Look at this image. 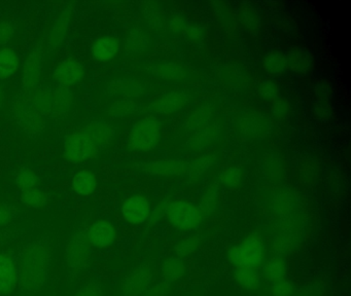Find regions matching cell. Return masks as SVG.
<instances>
[{"label": "cell", "instance_id": "obj_1", "mask_svg": "<svg viewBox=\"0 0 351 296\" xmlns=\"http://www.w3.org/2000/svg\"><path fill=\"white\" fill-rule=\"evenodd\" d=\"M53 251L50 243L36 240L23 247L17 260V288L20 296H36L50 275Z\"/></svg>", "mask_w": 351, "mask_h": 296}, {"label": "cell", "instance_id": "obj_2", "mask_svg": "<svg viewBox=\"0 0 351 296\" xmlns=\"http://www.w3.org/2000/svg\"><path fill=\"white\" fill-rule=\"evenodd\" d=\"M264 243L262 238L250 234L239 245L232 247L229 250V261L237 267L256 269L264 260Z\"/></svg>", "mask_w": 351, "mask_h": 296}, {"label": "cell", "instance_id": "obj_3", "mask_svg": "<svg viewBox=\"0 0 351 296\" xmlns=\"http://www.w3.org/2000/svg\"><path fill=\"white\" fill-rule=\"evenodd\" d=\"M92 252L86 230L75 232L65 248V264L69 273L77 275L86 271L91 264Z\"/></svg>", "mask_w": 351, "mask_h": 296}, {"label": "cell", "instance_id": "obj_4", "mask_svg": "<svg viewBox=\"0 0 351 296\" xmlns=\"http://www.w3.org/2000/svg\"><path fill=\"white\" fill-rule=\"evenodd\" d=\"M161 137V123L155 116H147L137 121L129 135V147L135 151L147 152L155 149Z\"/></svg>", "mask_w": 351, "mask_h": 296}, {"label": "cell", "instance_id": "obj_5", "mask_svg": "<svg viewBox=\"0 0 351 296\" xmlns=\"http://www.w3.org/2000/svg\"><path fill=\"white\" fill-rule=\"evenodd\" d=\"M100 149L83 129L73 131L64 144V156L71 162H82L95 158Z\"/></svg>", "mask_w": 351, "mask_h": 296}, {"label": "cell", "instance_id": "obj_6", "mask_svg": "<svg viewBox=\"0 0 351 296\" xmlns=\"http://www.w3.org/2000/svg\"><path fill=\"white\" fill-rule=\"evenodd\" d=\"M14 116L23 131L29 135H38L46 127V117L36 110L25 92L14 105Z\"/></svg>", "mask_w": 351, "mask_h": 296}, {"label": "cell", "instance_id": "obj_7", "mask_svg": "<svg viewBox=\"0 0 351 296\" xmlns=\"http://www.w3.org/2000/svg\"><path fill=\"white\" fill-rule=\"evenodd\" d=\"M168 221L178 230H196L200 226L202 215L198 208L189 201H172L166 210Z\"/></svg>", "mask_w": 351, "mask_h": 296}, {"label": "cell", "instance_id": "obj_8", "mask_svg": "<svg viewBox=\"0 0 351 296\" xmlns=\"http://www.w3.org/2000/svg\"><path fill=\"white\" fill-rule=\"evenodd\" d=\"M121 214L125 221L133 225L145 223L151 216V204L143 195H135L125 199L121 207Z\"/></svg>", "mask_w": 351, "mask_h": 296}, {"label": "cell", "instance_id": "obj_9", "mask_svg": "<svg viewBox=\"0 0 351 296\" xmlns=\"http://www.w3.org/2000/svg\"><path fill=\"white\" fill-rule=\"evenodd\" d=\"M153 273L149 267H136L123 280L121 285V296H141L149 287Z\"/></svg>", "mask_w": 351, "mask_h": 296}, {"label": "cell", "instance_id": "obj_10", "mask_svg": "<svg viewBox=\"0 0 351 296\" xmlns=\"http://www.w3.org/2000/svg\"><path fill=\"white\" fill-rule=\"evenodd\" d=\"M86 236L92 248L104 249L114 244L117 240V230L108 220L99 219L88 227Z\"/></svg>", "mask_w": 351, "mask_h": 296}, {"label": "cell", "instance_id": "obj_11", "mask_svg": "<svg viewBox=\"0 0 351 296\" xmlns=\"http://www.w3.org/2000/svg\"><path fill=\"white\" fill-rule=\"evenodd\" d=\"M54 79L59 86L71 88L80 84L85 77V69L82 64L73 58L63 60L54 70Z\"/></svg>", "mask_w": 351, "mask_h": 296}, {"label": "cell", "instance_id": "obj_12", "mask_svg": "<svg viewBox=\"0 0 351 296\" xmlns=\"http://www.w3.org/2000/svg\"><path fill=\"white\" fill-rule=\"evenodd\" d=\"M17 288V267L11 255L0 253V296H10Z\"/></svg>", "mask_w": 351, "mask_h": 296}, {"label": "cell", "instance_id": "obj_13", "mask_svg": "<svg viewBox=\"0 0 351 296\" xmlns=\"http://www.w3.org/2000/svg\"><path fill=\"white\" fill-rule=\"evenodd\" d=\"M238 127L242 135L248 138H263L271 131L270 121L258 113H250L242 116Z\"/></svg>", "mask_w": 351, "mask_h": 296}, {"label": "cell", "instance_id": "obj_14", "mask_svg": "<svg viewBox=\"0 0 351 296\" xmlns=\"http://www.w3.org/2000/svg\"><path fill=\"white\" fill-rule=\"evenodd\" d=\"M82 129L91 138L92 141L100 150L108 146L114 139V129L108 121L104 119H96L84 125Z\"/></svg>", "mask_w": 351, "mask_h": 296}, {"label": "cell", "instance_id": "obj_15", "mask_svg": "<svg viewBox=\"0 0 351 296\" xmlns=\"http://www.w3.org/2000/svg\"><path fill=\"white\" fill-rule=\"evenodd\" d=\"M108 95L121 99L138 98L145 92V88L139 80L133 78H118L108 86Z\"/></svg>", "mask_w": 351, "mask_h": 296}, {"label": "cell", "instance_id": "obj_16", "mask_svg": "<svg viewBox=\"0 0 351 296\" xmlns=\"http://www.w3.org/2000/svg\"><path fill=\"white\" fill-rule=\"evenodd\" d=\"M189 162L180 160H162L145 164V171L157 176H180L188 172Z\"/></svg>", "mask_w": 351, "mask_h": 296}, {"label": "cell", "instance_id": "obj_17", "mask_svg": "<svg viewBox=\"0 0 351 296\" xmlns=\"http://www.w3.org/2000/svg\"><path fill=\"white\" fill-rule=\"evenodd\" d=\"M43 73L42 56L38 51H34L28 56L24 65L22 86L24 92L34 90L40 82Z\"/></svg>", "mask_w": 351, "mask_h": 296}, {"label": "cell", "instance_id": "obj_18", "mask_svg": "<svg viewBox=\"0 0 351 296\" xmlns=\"http://www.w3.org/2000/svg\"><path fill=\"white\" fill-rule=\"evenodd\" d=\"M189 97L182 92H172L157 99L149 105V110L161 114H171L180 110L188 103Z\"/></svg>", "mask_w": 351, "mask_h": 296}, {"label": "cell", "instance_id": "obj_19", "mask_svg": "<svg viewBox=\"0 0 351 296\" xmlns=\"http://www.w3.org/2000/svg\"><path fill=\"white\" fill-rule=\"evenodd\" d=\"M73 100H75V96L71 88L60 86L53 88L50 116L59 119L66 115L73 106Z\"/></svg>", "mask_w": 351, "mask_h": 296}, {"label": "cell", "instance_id": "obj_20", "mask_svg": "<svg viewBox=\"0 0 351 296\" xmlns=\"http://www.w3.org/2000/svg\"><path fill=\"white\" fill-rule=\"evenodd\" d=\"M71 18H73V10L71 8L65 10L60 14V16L57 18L56 22L54 23L52 29H51L50 34H49V51H55V49H58L62 45L67 33H69Z\"/></svg>", "mask_w": 351, "mask_h": 296}, {"label": "cell", "instance_id": "obj_21", "mask_svg": "<svg viewBox=\"0 0 351 296\" xmlns=\"http://www.w3.org/2000/svg\"><path fill=\"white\" fill-rule=\"evenodd\" d=\"M120 42L114 36H102L94 41L91 47V57L95 61H110L118 53Z\"/></svg>", "mask_w": 351, "mask_h": 296}, {"label": "cell", "instance_id": "obj_22", "mask_svg": "<svg viewBox=\"0 0 351 296\" xmlns=\"http://www.w3.org/2000/svg\"><path fill=\"white\" fill-rule=\"evenodd\" d=\"M73 190L81 197H88L95 193L97 188V179L95 174L89 170H81L71 180Z\"/></svg>", "mask_w": 351, "mask_h": 296}, {"label": "cell", "instance_id": "obj_23", "mask_svg": "<svg viewBox=\"0 0 351 296\" xmlns=\"http://www.w3.org/2000/svg\"><path fill=\"white\" fill-rule=\"evenodd\" d=\"M19 67V57L12 47L0 49V80L9 79Z\"/></svg>", "mask_w": 351, "mask_h": 296}, {"label": "cell", "instance_id": "obj_24", "mask_svg": "<svg viewBox=\"0 0 351 296\" xmlns=\"http://www.w3.org/2000/svg\"><path fill=\"white\" fill-rule=\"evenodd\" d=\"M186 267L184 260L180 257H170L167 260L164 261L162 265V277L167 283L180 281L184 273Z\"/></svg>", "mask_w": 351, "mask_h": 296}, {"label": "cell", "instance_id": "obj_25", "mask_svg": "<svg viewBox=\"0 0 351 296\" xmlns=\"http://www.w3.org/2000/svg\"><path fill=\"white\" fill-rule=\"evenodd\" d=\"M285 57H287V67L289 66L291 69L295 72L304 73L311 67V55L306 49H293Z\"/></svg>", "mask_w": 351, "mask_h": 296}, {"label": "cell", "instance_id": "obj_26", "mask_svg": "<svg viewBox=\"0 0 351 296\" xmlns=\"http://www.w3.org/2000/svg\"><path fill=\"white\" fill-rule=\"evenodd\" d=\"M219 134V127L217 125H207L199 130L189 141L188 145L192 149H201L210 144L217 139Z\"/></svg>", "mask_w": 351, "mask_h": 296}, {"label": "cell", "instance_id": "obj_27", "mask_svg": "<svg viewBox=\"0 0 351 296\" xmlns=\"http://www.w3.org/2000/svg\"><path fill=\"white\" fill-rule=\"evenodd\" d=\"M221 75L223 82L232 88L239 90V88H245L247 86V74L236 66H228V67L223 68L221 70Z\"/></svg>", "mask_w": 351, "mask_h": 296}, {"label": "cell", "instance_id": "obj_28", "mask_svg": "<svg viewBox=\"0 0 351 296\" xmlns=\"http://www.w3.org/2000/svg\"><path fill=\"white\" fill-rule=\"evenodd\" d=\"M211 115H213V109L209 106H202L190 114V116L186 119L184 127L188 131L198 132L199 130L206 127Z\"/></svg>", "mask_w": 351, "mask_h": 296}, {"label": "cell", "instance_id": "obj_29", "mask_svg": "<svg viewBox=\"0 0 351 296\" xmlns=\"http://www.w3.org/2000/svg\"><path fill=\"white\" fill-rule=\"evenodd\" d=\"M235 280L242 288L246 290H256L261 285L260 275L256 269L239 267L236 269Z\"/></svg>", "mask_w": 351, "mask_h": 296}, {"label": "cell", "instance_id": "obj_30", "mask_svg": "<svg viewBox=\"0 0 351 296\" xmlns=\"http://www.w3.org/2000/svg\"><path fill=\"white\" fill-rule=\"evenodd\" d=\"M153 72L155 75L164 79H182L186 77V72L182 66L170 62H163L154 66Z\"/></svg>", "mask_w": 351, "mask_h": 296}, {"label": "cell", "instance_id": "obj_31", "mask_svg": "<svg viewBox=\"0 0 351 296\" xmlns=\"http://www.w3.org/2000/svg\"><path fill=\"white\" fill-rule=\"evenodd\" d=\"M263 273H264L265 278L272 283L285 279V275H287L285 261L281 257L271 258L265 264Z\"/></svg>", "mask_w": 351, "mask_h": 296}, {"label": "cell", "instance_id": "obj_32", "mask_svg": "<svg viewBox=\"0 0 351 296\" xmlns=\"http://www.w3.org/2000/svg\"><path fill=\"white\" fill-rule=\"evenodd\" d=\"M263 67L268 73L273 74V75H280L287 70V57L280 51L269 53L263 62Z\"/></svg>", "mask_w": 351, "mask_h": 296}, {"label": "cell", "instance_id": "obj_33", "mask_svg": "<svg viewBox=\"0 0 351 296\" xmlns=\"http://www.w3.org/2000/svg\"><path fill=\"white\" fill-rule=\"evenodd\" d=\"M20 199L24 205L28 206V207L40 209L48 204L49 195L42 189L36 187V188L21 191Z\"/></svg>", "mask_w": 351, "mask_h": 296}, {"label": "cell", "instance_id": "obj_34", "mask_svg": "<svg viewBox=\"0 0 351 296\" xmlns=\"http://www.w3.org/2000/svg\"><path fill=\"white\" fill-rule=\"evenodd\" d=\"M137 108L138 106L134 101L130 99H119L110 105V108L108 109V113L110 117L117 119V117L127 116L136 111Z\"/></svg>", "mask_w": 351, "mask_h": 296}, {"label": "cell", "instance_id": "obj_35", "mask_svg": "<svg viewBox=\"0 0 351 296\" xmlns=\"http://www.w3.org/2000/svg\"><path fill=\"white\" fill-rule=\"evenodd\" d=\"M16 185L21 191L36 188L40 183L38 175L29 168H22L16 176Z\"/></svg>", "mask_w": 351, "mask_h": 296}, {"label": "cell", "instance_id": "obj_36", "mask_svg": "<svg viewBox=\"0 0 351 296\" xmlns=\"http://www.w3.org/2000/svg\"><path fill=\"white\" fill-rule=\"evenodd\" d=\"M215 162V156H204L197 160H193L191 164H189L188 172L191 178H198L201 175L204 174Z\"/></svg>", "mask_w": 351, "mask_h": 296}, {"label": "cell", "instance_id": "obj_37", "mask_svg": "<svg viewBox=\"0 0 351 296\" xmlns=\"http://www.w3.org/2000/svg\"><path fill=\"white\" fill-rule=\"evenodd\" d=\"M149 40L141 31L133 30L129 34L126 41V49L128 53H141L147 47Z\"/></svg>", "mask_w": 351, "mask_h": 296}, {"label": "cell", "instance_id": "obj_38", "mask_svg": "<svg viewBox=\"0 0 351 296\" xmlns=\"http://www.w3.org/2000/svg\"><path fill=\"white\" fill-rule=\"evenodd\" d=\"M201 243V236L198 234L195 236H189V238H184L176 244V252L178 256L186 257L194 253L198 249L199 245Z\"/></svg>", "mask_w": 351, "mask_h": 296}, {"label": "cell", "instance_id": "obj_39", "mask_svg": "<svg viewBox=\"0 0 351 296\" xmlns=\"http://www.w3.org/2000/svg\"><path fill=\"white\" fill-rule=\"evenodd\" d=\"M241 171L238 168H235V166L226 169L219 175V180H221V184L231 189L237 188L238 185L241 182Z\"/></svg>", "mask_w": 351, "mask_h": 296}, {"label": "cell", "instance_id": "obj_40", "mask_svg": "<svg viewBox=\"0 0 351 296\" xmlns=\"http://www.w3.org/2000/svg\"><path fill=\"white\" fill-rule=\"evenodd\" d=\"M258 92L264 100L270 101L278 98L280 88L276 82L271 79H266L260 84Z\"/></svg>", "mask_w": 351, "mask_h": 296}, {"label": "cell", "instance_id": "obj_41", "mask_svg": "<svg viewBox=\"0 0 351 296\" xmlns=\"http://www.w3.org/2000/svg\"><path fill=\"white\" fill-rule=\"evenodd\" d=\"M73 296H104V290L99 282L90 281L80 287Z\"/></svg>", "mask_w": 351, "mask_h": 296}, {"label": "cell", "instance_id": "obj_42", "mask_svg": "<svg viewBox=\"0 0 351 296\" xmlns=\"http://www.w3.org/2000/svg\"><path fill=\"white\" fill-rule=\"evenodd\" d=\"M271 293L273 296H293V286L291 285V282L285 279L279 280L272 284Z\"/></svg>", "mask_w": 351, "mask_h": 296}, {"label": "cell", "instance_id": "obj_43", "mask_svg": "<svg viewBox=\"0 0 351 296\" xmlns=\"http://www.w3.org/2000/svg\"><path fill=\"white\" fill-rule=\"evenodd\" d=\"M14 32V25L12 24L9 21H1L0 22V47L8 45L13 38Z\"/></svg>", "mask_w": 351, "mask_h": 296}, {"label": "cell", "instance_id": "obj_44", "mask_svg": "<svg viewBox=\"0 0 351 296\" xmlns=\"http://www.w3.org/2000/svg\"><path fill=\"white\" fill-rule=\"evenodd\" d=\"M215 197H217V193L213 190H209L207 195L203 197L202 201H201L200 210H199L201 215H203V213L208 215L213 211L215 208Z\"/></svg>", "mask_w": 351, "mask_h": 296}, {"label": "cell", "instance_id": "obj_45", "mask_svg": "<svg viewBox=\"0 0 351 296\" xmlns=\"http://www.w3.org/2000/svg\"><path fill=\"white\" fill-rule=\"evenodd\" d=\"M289 110H291V106L285 99H276V101L273 103L272 108H271L273 114L279 117V119L287 116Z\"/></svg>", "mask_w": 351, "mask_h": 296}, {"label": "cell", "instance_id": "obj_46", "mask_svg": "<svg viewBox=\"0 0 351 296\" xmlns=\"http://www.w3.org/2000/svg\"><path fill=\"white\" fill-rule=\"evenodd\" d=\"M14 208L11 205L0 203V228L9 225L13 220Z\"/></svg>", "mask_w": 351, "mask_h": 296}, {"label": "cell", "instance_id": "obj_47", "mask_svg": "<svg viewBox=\"0 0 351 296\" xmlns=\"http://www.w3.org/2000/svg\"><path fill=\"white\" fill-rule=\"evenodd\" d=\"M169 284L167 282H162V283L156 284L154 287L147 288L141 296H164L167 292Z\"/></svg>", "mask_w": 351, "mask_h": 296}, {"label": "cell", "instance_id": "obj_48", "mask_svg": "<svg viewBox=\"0 0 351 296\" xmlns=\"http://www.w3.org/2000/svg\"><path fill=\"white\" fill-rule=\"evenodd\" d=\"M170 201H163L157 206L155 211L153 212V214H151L149 216V220L151 223H155L160 217H161L163 214H166V210H167L168 206H169Z\"/></svg>", "mask_w": 351, "mask_h": 296}, {"label": "cell", "instance_id": "obj_49", "mask_svg": "<svg viewBox=\"0 0 351 296\" xmlns=\"http://www.w3.org/2000/svg\"><path fill=\"white\" fill-rule=\"evenodd\" d=\"M242 23L243 26L247 27L250 29H254L258 26V18L254 16L252 12H245L241 16Z\"/></svg>", "mask_w": 351, "mask_h": 296}, {"label": "cell", "instance_id": "obj_50", "mask_svg": "<svg viewBox=\"0 0 351 296\" xmlns=\"http://www.w3.org/2000/svg\"><path fill=\"white\" fill-rule=\"evenodd\" d=\"M170 26H171L172 30L180 32V31L184 30V28H186V22L182 18H176L171 21Z\"/></svg>", "mask_w": 351, "mask_h": 296}, {"label": "cell", "instance_id": "obj_51", "mask_svg": "<svg viewBox=\"0 0 351 296\" xmlns=\"http://www.w3.org/2000/svg\"><path fill=\"white\" fill-rule=\"evenodd\" d=\"M330 92V86L328 84H322L318 86L317 95L322 98H328V94Z\"/></svg>", "mask_w": 351, "mask_h": 296}, {"label": "cell", "instance_id": "obj_52", "mask_svg": "<svg viewBox=\"0 0 351 296\" xmlns=\"http://www.w3.org/2000/svg\"><path fill=\"white\" fill-rule=\"evenodd\" d=\"M5 90L0 86V108H3V102H5Z\"/></svg>", "mask_w": 351, "mask_h": 296}]
</instances>
